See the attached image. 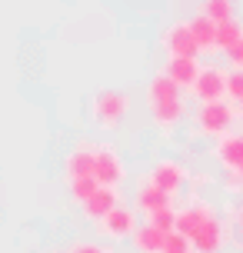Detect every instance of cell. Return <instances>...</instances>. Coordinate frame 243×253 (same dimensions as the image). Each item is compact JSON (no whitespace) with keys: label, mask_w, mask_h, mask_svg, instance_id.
Here are the masks:
<instances>
[{"label":"cell","mask_w":243,"mask_h":253,"mask_svg":"<svg viewBox=\"0 0 243 253\" xmlns=\"http://www.w3.org/2000/svg\"><path fill=\"white\" fill-rule=\"evenodd\" d=\"M227 57H230L233 70H243V40H240V43H237V47H233L230 53H227Z\"/></svg>","instance_id":"24"},{"label":"cell","mask_w":243,"mask_h":253,"mask_svg":"<svg viewBox=\"0 0 243 253\" xmlns=\"http://www.w3.org/2000/svg\"><path fill=\"white\" fill-rule=\"evenodd\" d=\"M147 223H154V227H160L163 233H177V210L173 207H166V210H160V213H154Z\"/></svg>","instance_id":"20"},{"label":"cell","mask_w":243,"mask_h":253,"mask_svg":"<svg viewBox=\"0 0 243 253\" xmlns=\"http://www.w3.org/2000/svg\"><path fill=\"white\" fill-rule=\"evenodd\" d=\"M237 107H240V117H243V100H240V103H237Z\"/></svg>","instance_id":"26"},{"label":"cell","mask_w":243,"mask_h":253,"mask_svg":"<svg viewBox=\"0 0 243 253\" xmlns=\"http://www.w3.org/2000/svg\"><path fill=\"white\" fill-rule=\"evenodd\" d=\"M200 13L210 17L213 24H227V20H233V0H203Z\"/></svg>","instance_id":"19"},{"label":"cell","mask_w":243,"mask_h":253,"mask_svg":"<svg viewBox=\"0 0 243 253\" xmlns=\"http://www.w3.org/2000/svg\"><path fill=\"white\" fill-rule=\"evenodd\" d=\"M97 227L103 230V237H110V240H127V237H133L137 233V213L130 210V207H117L114 213H107L97 223Z\"/></svg>","instance_id":"8"},{"label":"cell","mask_w":243,"mask_h":253,"mask_svg":"<svg viewBox=\"0 0 243 253\" xmlns=\"http://www.w3.org/2000/svg\"><path fill=\"white\" fill-rule=\"evenodd\" d=\"M147 107H150V114H154L160 130H173L183 120V114H187V103L180 97V87L166 74L154 77L147 84Z\"/></svg>","instance_id":"1"},{"label":"cell","mask_w":243,"mask_h":253,"mask_svg":"<svg viewBox=\"0 0 243 253\" xmlns=\"http://www.w3.org/2000/svg\"><path fill=\"white\" fill-rule=\"evenodd\" d=\"M237 173H240V177H243V167H240V170H237Z\"/></svg>","instance_id":"27"},{"label":"cell","mask_w":243,"mask_h":253,"mask_svg":"<svg viewBox=\"0 0 243 253\" xmlns=\"http://www.w3.org/2000/svg\"><path fill=\"white\" fill-rule=\"evenodd\" d=\"M117 207H120V203H117V187H100L87 203H83V213H87V220H97V223H100L103 216L114 213Z\"/></svg>","instance_id":"15"},{"label":"cell","mask_w":243,"mask_h":253,"mask_svg":"<svg viewBox=\"0 0 243 253\" xmlns=\"http://www.w3.org/2000/svg\"><path fill=\"white\" fill-rule=\"evenodd\" d=\"M127 110H130V97L127 93H117V90H100V93L93 97V103H90L93 120L100 126H107V130H114V126L127 117Z\"/></svg>","instance_id":"2"},{"label":"cell","mask_w":243,"mask_h":253,"mask_svg":"<svg viewBox=\"0 0 243 253\" xmlns=\"http://www.w3.org/2000/svg\"><path fill=\"white\" fill-rule=\"evenodd\" d=\"M166 207H173V203H170V193H163L150 177H143L140 187H137V210H143L147 220H150L154 213H160V210H166Z\"/></svg>","instance_id":"11"},{"label":"cell","mask_w":243,"mask_h":253,"mask_svg":"<svg viewBox=\"0 0 243 253\" xmlns=\"http://www.w3.org/2000/svg\"><path fill=\"white\" fill-rule=\"evenodd\" d=\"M213 157L220 160V167L227 170V173H237L243 167V133H227V137L217 140V147H213Z\"/></svg>","instance_id":"10"},{"label":"cell","mask_w":243,"mask_h":253,"mask_svg":"<svg viewBox=\"0 0 243 253\" xmlns=\"http://www.w3.org/2000/svg\"><path fill=\"white\" fill-rule=\"evenodd\" d=\"M57 253H70V250H57Z\"/></svg>","instance_id":"28"},{"label":"cell","mask_w":243,"mask_h":253,"mask_svg":"<svg viewBox=\"0 0 243 253\" xmlns=\"http://www.w3.org/2000/svg\"><path fill=\"white\" fill-rule=\"evenodd\" d=\"M163 253H193V243L183 237V233H170V240H166Z\"/></svg>","instance_id":"22"},{"label":"cell","mask_w":243,"mask_h":253,"mask_svg":"<svg viewBox=\"0 0 243 253\" xmlns=\"http://www.w3.org/2000/svg\"><path fill=\"white\" fill-rule=\"evenodd\" d=\"M240 243H243V210H240Z\"/></svg>","instance_id":"25"},{"label":"cell","mask_w":243,"mask_h":253,"mask_svg":"<svg viewBox=\"0 0 243 253\" xmlns=\"http://www.w3.org/2000/svg\"><path fill=\"white\" fill-rule=\"evenodd\" d=\"M190 30L193 37H197V43H200V53H213L217 50V30L220 24H213L210 17H203V13H197L190 20Z\"/></svg>","instance_id":"17"},{"label":"cell","mask_w":243,"mask_h":253,"mask_svg":"<svg viewBox=\"0 0 243 253\" xmlns=\"http://www.w3.org/2000/svg\"><path fill=\"white\" fill-rule=\"evenodd\" d=\"M166 240H170V233H163V230L154 227V223H143V227L133 233V247L140 253H163Z\"/></svg>","instance_id":"16"},{"label":"cell","mask_w":243,"mask_h":253,"mask_svg":"<svg viewBox=\"0 0 243 253\" xmlns=\"http://www.w3.org/2000/svg\"><path fill=\"white\" fill-rule=\"evenodd\" d=\"M240 40H243V24L237 20V17H233V20H227V24H220V30H217V50L230 53Z\"/></svg>","instance_id":"18"},{"label":"cell","mask_w":243,"mask_h":253,"mask_svg":"<svg viewBox=\"0 0 243 253\" xmlns=\"http://www.w3.org/2000/svg\"><path fill=\"white\" fill-rule=\"evenodd\" d=\"M150 180H154L163 193H170V197H173V193H177V190L190 180V173H187V167L177 164V160H157L154 170H150Z\"/></svg>","instance_id":"9"},{"label":"cell","mask_w":243,"mask_h":253,"mask_svg":"<svg viewBox=\"0 0 243 253\" xmlns=\"http://www.w3.org/2000/svg\"><path fill=\"white\" fill-rule=\"evenodd\" d=\"M197 126H200V133H206V137H227L230 126H233V107L227 100L200 103V110H197Z\"/></svg>","instance_id":"3"},{"label":"cell","mask_w":243,"mask_h":253,"mask_svg":"<svg viewBox=\"0 0 243 253\" xmlns=\"http://www.w3.org/2000/svg\"><path fill=\"white\" fill-rule=\"evenodd\" d=\"M70 253H114V250L103 247V243H97V240H77L70 247Z\"/></svg>","instance_id":"23"},{"label":"cell","mask_w":243,"mask_h":253,"mask_svg":"<svg viewBox=\"0 0 243 253\" xmlns=\"http://www.w3.org/2000/svg\"><path fill=\"white\" fill-rule=\"evenodd\" d=\"M223 240H227V230L220 223V216H213V220L193 237V250L197 253H220L223 250Z\"/></svg>","instance_id":"14"},{"label":"cell","mask_w":243,"mask_h":253,"mask_svg":"<svg viewBox=\"0 0 243 253\" xmlns=\"http://www.w3.org/2000/svg\"><path fill=\"white\" fill-rule=\"evenodd\" d=\"M93 177L100 187H117L123 180V160L114 147H97L93 153Z\"/></svg>","instance_id":"6"},{"label":"cell","mask_w":243,"mask_h":253,"mask_svg":"<svg viewBox=\"0 0 243 253\" xmlns=\"http://www.w3.org/2000/svg\"><path fill=\"white\" fill-rule=\"evenodd\" d=\"M213 216H217V210L206 200H190L183 210H177V233H183V237L193 243V237H197Z\"/></svg>","instance_id":"4"},{"label":"cell","mask_w":243,"mask_h":253,"mask_svg":"<svg viewBox=\"0 0 243 253\" xmlns=\"http://www.w3.org/2000/svg\"><path fill=\"white\" fill-rule=\"evenodd\" d=\"M227 97L237 103L243 100V70H230L227 74Z\"/></svg>","instance_id":"21"},{"label":"cell","mask_w":243,"mask_h":253,"mask_svg":"<svg viewBox=\"0 0 243 253\" xmlns=\"http://www.w3.org/2000/svg\"><path fill=\"white\" fill-rule=\"evenodd\" d=\"M200 70H203V67L197 63V57H170L163 74L170 77V80H173L180 90H193V84H197Z\"/></svg>","instance_id":"13"},{"label":"cell","mask_w":243,"mask_h":253,"mask_svg":"<svg viewBox=\"0 0 243 253\" xmlns=\"http://www.w3.org/2000/svg\"><path fill=\"white\" fill-rule=\"evenodd\" d=\"M163 50L170 57H197L200 53V43L193 37L190 24H173L163 30Z\"/></svg>","instance_id":"7"},{"label":"cell","mask_w":243,"mask_h":253,"mask_svg":"<svg viewBox=\"0 0 243 253\" xmlns=\"http://www.w3.org/2000/svg\"><path fill=\"white\" fill-rule=\"evenodd\" d=\"M193 97L200 103H220L227 97V70L220 67H203L197 84H193Z\"/></svg>","instance_id":"5"},{"label":"cell","mask_w":243,"mask_h":253,"mask_svg":"<svg viewBox=\"0 0 243 253\" xmlns=\"http://www.w3.org/2000/svg\"><path fill=\"white\" fill-rule=\"evenodd\" d=\"M93 153L97 147L80 140L74 150L67 153V180H83V177H93Z\"/></svg>","instance_id":"12"}]
</instances>
